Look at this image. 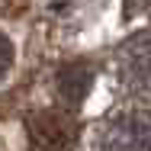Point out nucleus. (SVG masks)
I'll return each instance as SVG.
<instances>
[{"mask_svg": "<svg viewBox=\"0 0 151 151\" xmlns=\"http://www.w3.org/2000/svg\"><path fill=\"white\" fill-rule=\"evenodd\" d=\"M100 151H151V113L129 109L103 125Z\"/></svg>", "mask_w": 151, "mask_h": 151, "instance_id": "nucleus-1", "label": "nucleus"}, {"mask_svg": "<svg viewBox=\"0 0 151 151\" xmlns=\"http://www.w3.org/2000/svg\"><path fill=\"white\" fill-rule=\"evenodd\" d=\"M77 138V122L64 109H45L29 116V142L35 151H68Z\"/></svg>", "mask_w": 151, "mask_h": 151, "instance_id": "nucleus-2", "label": "nucleus"}, {"mask_svg": "<svg viewBox=\"0 0 151 151\" xmlns=\"http://www.w3.org/2000/svg\"><path fill=\"white\" fill-rule=\"evenodd\" d=\"M119 74H122V81H125L129 90L142 93V96L151 93V39L148 35L129 42V48H125V64L119 68Z\"/></svg>", "mask_w": 151, "mask_h": 151, "instance_id": "nucleus-3", "label": "nucleus"}, {"mask_svg": "<svg viewBox=\"0 0 151 151\" xmlns=\"http://www.w3.org/2000/svg\"><path fill=\"white\" fill-rule=\"evenodd\" d=\"M93 87V71L90 64H84V61H71V64H64L58 71V96L74 109V106H81L84 100H87V93Z\"/></svg>", "mask_w": 151, "mask_h": 151, "instance_id": "nucleus-4", "label": "nucleus"}, {"mask_svg": "<svg viewBox=\"0 0 151 151\" xmlns=\"http://www.w3.org/2000/svg\"><path fill=\"white\" fill-rule=\"evenodd\" d=\"M10 68H13V45H10V39L0 32V77H3Z\"/></svg>", "mask_w": 151, "mask_h": 151, "instance_id": "nucleus-5", "label": "nucleus"}, {"mask_svg": "<svg viewBox=\"0 0 151 151\" xmlns=\"http://www.w3.org/2000/svg\"><path fill=\"white\" fill-rule=\"evenodd\" d=\"M148 3H151V0H125V16H129V19L138 16L142 10H148Z\"/></svg>", "mask_w": 151, "mask_h": 151, "instance_id": "nucleus-6", "label": "nucleus"}]
</instances>
